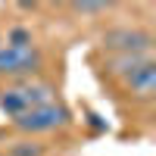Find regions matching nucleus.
<instances>
[{
  "label": "nucleus",
  "instance_id": "nucleus-1",
  "mask_svg": "<svg viewBox=\"0 0 156 156\" xmlns=\"http://www.w3.org/2000/svg\"><path fill=\"white\" fill-rule=\"evenodd\" d=\"M44 66V53L34 41L31 44H0V78L25 81L37 75Z\"/></svg>",
  "mask_w": 156,
  "mask_h": 156
},
{
  "label": "nucleus",
  "instance_id": "nucleus-2",
  "mask_svg": "<svg viewBox=\"0 0 156 156\" xmlns=\"http://www.w3.org/2000/svg\"><path fill=\"white\" fill-rule=\"evenodd\" d=\"M69 122V109L62 103L50 100V103H41L34 109H25L22 115L9 119V128L19 134H47V131H56Z\"/></svg>",
  "mask_w": 156,
  "mask_h": 156
},
{
  "label": "nucleus",
  "instance_id": "nucleus-3",
  "mask_svg": "<svg viewBox=\"0 0 156 156\" xmlns=\"http://www.w3.org/2000/svg\"><path fill=\"white\" fill-rule=\"evenodd\" d=\"M53 100V90L47 84H31V81H16L9 84L3 94H0V109H3L9 119L22 115L25 109H34L41 103H50Z\"/></svg>",
  "mask_w": 156,
  "mask_h": 156
},
{
  "label": "nucleus",
  "instance_id": "nucleus-4",
  "mask_svg": "<svg viewBox=\"0 0 156 156\" xmlns=\"http://www.w3.org/2000/svg\"><path fill=\"white\" fill-rule=\"evenodd\" d=\"M153 37L140 28H115L109 34H103V47L115 50L119 56H140L144 50H150Z\"/></svg>",
  "mask_w": 156,
  "mask_h": 156
},
{
  "label": "nucleus",
  "instance_id": "nucleus-5",
  "mask_svg": "<svg viewBox=\"0 0 156 156\" xmlns=\"http://www.w3.org/2000/svg\"><path fill=\"white\" fill-rule=\"evenodd\" d=\"M125 84H128V90H131L134 97L147 100L153 94V87H156V69H153V62L150 59H140L137 66H131L125 72Z\"/></svg>",
  "mask_w": 156,
  "mask_h": 156
},
{
  "label": "nucleus",
  "instance_id": "nucleus-6",
  "mask_svg": "<svg viewBox=\"0 0 156 156\" xmlns=\"http://www.w3.org/2000/svg\"><path fill=\"white\" fill-rule=\"evenodd\" d=\"M6 156H44V147L34 144V140H16Z\"/></svg>",
  "mask_w": 156,
  "mask_h": 156
},
{
  "label": "nucleus",
  "instance_id": "nucleus-7",
  "mask_svg": "<svg viewBox=\"0 0 156 156\" xmlns=\"http://www.w3.org/2000/svg\"><path fill=\"white\" fill-rule=\"evenodd\" d=\"M3 134H6V131H3V128H0V140H3Z\"/></svg>",
  "mask_w": 156,
  "mask_h": 156
},
{
  "label": "nucleus",
  "instance_id": "nucleus-8",
  "mask_svg": "<svg viewBox=\"0 0 156 156\" xmlns=\"http://www.w3.org/2000/svg\"><path fill=\"white\" fill-rule=\"evenodd\" d=\"M0 156H6V153H3V150H0Z\"/></svg>",
  "mask_w": 156,
  "mask_h": 156
}]
</instances>
